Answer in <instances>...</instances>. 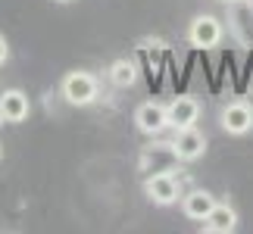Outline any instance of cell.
Returning <instances> with one entry per match:
<instances>
[{"instance_id":"30bf717a","label":"cell","mask_w":253,"mask_h":234,"mask_svg":"<svg viewBox=\"0 0 253 234\" xmlns=\"http://www.w3.org/2000/svg\"><path fill=\"white\" fill-rule=\"evenodd\" d=\"M216 197H212L210 191H203V188H194V191H188V194H181V212L188 219H194V222H203L212 212V206H216Z\"/></svg>"},{"instance_id":"2e32d148","label":"cell","mask_w":253,"mask_h":234,"mask_svg":"<svg viewBox=\"0 0 253 234\" xmlns=\"http://www.w3.org/2000/svg\"><path fill=\"white\" fill-rule=\"evenodd\" d=\"M0 125H3V116H0Z\"/></svg>"},{"instance_id":"277c9868","label":"cell","mask_w":253,"mask_h":234,"mask_svg":"<svg viewBox=\"0 0 253 234\" xmlns=\"http://www.w3.org/2000/svg\"><path fill=\"white\" fill-rule=\"evenodd\" d=\"M219 125L228 134H235V138L253 131V106L247 100H231V103H225V106H222V113H219Z\"/></svg>"},{"instance_id":"9a60e30c","label":"cell","mask_w":253,"mask_h":234,"mask_svg":"<svg viewBox=\"0 0 253 234\" xmlns=\"http://www.w3.org/2000/svg\"><path fill=\"white\" fill-rule=\"evenodd\" d=\"M222 3H235V0H222Z\"/></svg>"},{"instance_id":"ba28073f","label":"cell","mask_w":253,"mask_h":234,"mask_svg":"<svg viewBox=\"0 0 253 234\" xmlns=\"http://www.w3.org/2000/svg\"><path fill=\"white\" fill-rule=\"evenodd\" d=\"M166 116H169V128L181 131V128H194L200 119V103L194 97H175V100L166 106Z\"/></svg>"},{"instance_id":"5b68a950","label":"cell","mask_w":253,"mask_h":234,"mask_svg":"<svg viewBox=\"0 0 253 234\" xmlns=\"http://www.w3.org/2000/svg\"><path fill=\"white\" fill-rule=\"evenodd\" d=\"M172 153H175V159H178V162H197L200 156L207 153V138H203V131H197V125H194V128L175 131Z\"/></svg>"},{"instance_id":"8fae6325","label":"cell","mask_w":253,"mask_h":234,"mask_svg":"<svg viewBox=\"0 0 253 234\" xmlns=\"http://www.w3.org/2000/svg\"><path fill=\"white\" fill-rule=\"evenodd\" d=\"M238 228V212L231 203H216L212 212L203 219V231L207 234H231Z\"/></svg>"},{"instance_id":"9c48e42d","label":"cell","mask_w":253,"mask_h":234,"mask_svg":"<svg viewBox=\"0 0 253 234\" xmlns=\"http://www.w3.org/2000/svg\"><path fill=\"white\" fill-rule=\"evenodd\" d=\"M28 113H32V100H28L25 91L9 87V91L0 94V116H3V122H25Z\"/></svg>"},{"instance_id":"5bb4252c","label":"cell","mask_w":253,"mask_h":234,"mask_svg":"<svg viewBox=\"0 0 253 234\" xmlns=\"http://www.w3.org/2000/svg\"><path fill=\"white\" fill-rule=\"evenodd\" d=\"M56 3H72V0H56Z\"/></svg>"},{"instance_id":"6da1fadb","label":"cell","mask_w":253,"mask_h":234,"mask_svg":"<svg viewBox=\"0 0 253 234\" xmlns=\"http://www.w3.org/2000/svg\"><path fill=\"white\" fill-rule=\"evenodd\" d=\"M60 91L66 97V103L72 106H91L97 97H100V81H97L94 72H84V69H75L63 78Z\"/></svg>"},{"instance_id":"3957f363","label":"cell","mask_w":253,"mask_h":234,"mask_svg":"<svg viewBox=\"0 0 253 234\" xmlns=\"http://www.w3.org/2000/svg\"><path fill=\"white\" fill-rule=\"evenodd\" d=\"M222 35H225V28H222V22L216 16H210V13L194 16V22L188 28V41L194 47H200V50H212V47H219Z\"/></svg>"},{"instance_id":"7c38bea8","label":"cell","mask_w":253,"mask_h":234,"mask_svg":"<svg viewBox=\"0 0 253 234\" xmlns=\"http://www.w3.org/2000/svg\"><path fill=\"white\" fill-rule=\"evenodd\" d=\"M110 81L116 87H131L134 81H138V66H134L131 60H116L110 66Z\"/></svg>"},{"instance_id":"4fadbf2b","label":"cell","mask_w":253,"mask_h":234,"mask_svg":"<svg viewBox=\"0 0 253 234\" xmlns=\"http://www.w3.org/2000/svg\"><path fill=\"white\" fill-rule=\"evenodd\" d=\"M6 60H9V44H6V38L0 35V66H3Z\"/></svg>"},{"instance_id":"e0dca14e","label":"cell","mask_w":253,"mask_h":234,"mask_svg":"<svg viewBox=\"0 0 253 234\" xmlns=\"http://www.w3.org/2000/svg\"><path fill=\"white\" fill-rule=\"evenodd\" d=\"M0 156H3V147H0Z\"/></svg>"},{"instance_id":"8992f818","label":"cell","mask_w":253,"mask_h":234,"mask_svg":"<svg viewBox=\"0 0 253 234\" xmlns=\"http://www.w3.org/2000/svg\"><path fill=\"white\" fill-rule=\"evenodd\" d=\"M134 125H138L141 134H147V138H157L169 128V116H166V106L157 103V100H147L141 103L138 110H134Z\"/></svg>"},{"instance_id":"7a4b0ae2","label":"cell","mask_w":253,"mask_h":234,"mask_svg":"<svg viewBox=\"0 0 253 234\" xmlns=\"http://www.w3.org/2000/svg\"><path fill=\"white\" fill-rule=\"evenodd\" d=\"M144 194H147L150 203L157 206H172V203L181 200V188H178V178L172 172H153L147 181H144Z\"/></svg>"},{"instance_id":"52a82bcc","label":"cell","mask_w":253,"mask_h":234,"mask_svg":"<svg viewBox=\"0 0 253 234\" xmlns=\"http://www.w3.org/2000/svg\"><path fill=\"white\" fill-rule=\"evenodd\" d=\"M228 28L244 47H253V0L228 3Z\"/></svg>"}]
</instances>
